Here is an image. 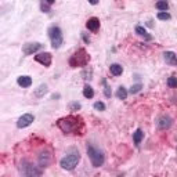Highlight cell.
Here are the masks:
<instances>
[{
    "mask_svg": "<svg viewBox=\"0 0 177 177\" xmlns=\"http://www.w3.org/2000/svg\"><path fill=\"white\" fill-rule=\"evenodd\" d=\"M42 10H43V13H49V11H50V6H49V3H47V4L42 3Z\"/></svg>",
    "mask_w": 177,
    "mask_h": 177,
    "instance_id": "83f0119b",
    "label": "cell"
},
{
    "mask_svg": "<svg viewBox=\"0 0 177 177\" xmlns=\"http://www.w3.org/2000/svg\"><path fill=\"white\" fill-rule=\"evenodd\" d=\"M46 2H47V3H49V4H53V3H54V2H55V0H46Z\"/></svg>",
    "mask_w": 177,
    "mask_h": 177,
    "instance_id": "4dcf8cb0",
    "label": "cell"
},
{
    "mask_svg": "<svg viewBox=\"0 0 177 177\" xmlns=\"http://www.w3.org/2000/svg\"><path fill=\"white\" fill-rule=\"evenodd\" d=\"M17 83L20 84L21 87H29L32 84V78H31V76H26V75L20 76V78L17 79Z\"/></svg>",
    "mask_w": 177,
    "mask_h": 177,
    "instance_id": "5bb4252c",
    "label": "cell"
},
{
    "mask_svg": "<svg viewBox=\"0 0 177 177\" xmlns=\"http://www.w3.org/2000/svg\"><path fill=\"white\" fill-rule=\"evenodd\" d=\"M46 93H47V86H46V84H40V86H39L38 89L35 90V96L39 97V98H40V97H43Z\"/></svg>",
    "mask_w": 177,
    "mask_h": 177,
    "instance_id": "d6986e66",
    "label": "cell"
},
{
    "mask_svg": "<svg viewBox=\"0 0 177 177\" xmlns=\"http://www.w3.org/2000/svg\"><path fill=\"white\" fill-rule=\"evenodd\" d=\"M136 33L140 36H144L145 40H151V35H148L147 33V31H145L142 26H136Z\"/></svg>",
    "mask_w": 177,
    "mask_h": 177,
    "instance_id": "e0dca14e",
    "label": "cell"
},
{
    "mask_svg": "<svg viewBox=\"0 0 177 177\" xmlns=\"http://www.w3.org/2000/svg\"><path fill=\"white\" fill-rule=\"evenodd\" d=\"M157 9L162 10V11H166V10L169 9V3L166 2V0H159V2L157 3Z\"/></svg>",
    "mask_w": 177,
    "mask_h": 177,
    "instance_id": "44dd1931",
    "label": "cell"
},
{
    "mask_svg": "<svg viewBox=\"0 0 177 177\" xmlns=\"http://www.w3.org/2000/svg\"><path fill=\"white\" fill-rule=\"evenodd\" d=\"M83 39H84V42H86V43H89V42H90V39L87 38V36L84 35V33H83Z\"/></svg>",
    "mask_w": 177,
    "mask_h": 177,
    "instance_id": "f546056e",
    "label": "cell"
},
{
    "mask_svg": "<svg viewBox=\"0 0 177 177\" xmlns=\"http://www.w3.org/2000/svg\"><path fill=\"white\" fill-rule=\"evenodd\" d=\"M86 28L89 29V31H91V32H97L100 28V20L96 17L90 18V20L86 22Z\"/></svg>",
    "mask_w": 177,
    "mask_h": 177,
    "instance_id": "8fae6325",
    "label": "cell"
},
{
    "mask_svg": "<svg viewBox=\"0 0 177 177\" xmlns=\"http://www.w3.org/2000/svg\"><path fill=\"white\" fill-rule=\"evenodd\" d=\"M116 97L119 100H126V97H127V90H126L123 86H120L119 89H118V91H116Z\"/></svg>",
    "mask_w": 177,
    "mask_h": 177,
    "instance_id": "ffe728a7",
    "label": "cell"
},
{
    "mask_svg": "<svg viewBox=\"0 0 177 177\" xmlns=\"http://www.w3.org/2000/svg\"><path fill=\"white\" fill-rule=\"evenodd\" d=\"M40 49H42L40 43H26V44H24L22 51H24V54H25V55H31V54L36 53L38 50H40Z\"/></svg>",
    "mask_w": 177,
    "mask_h": 177,
    "instance_id": "9c48e42d",
    "label": "cell"
},
{
    "mask_svg": "<svg viewBox=\"0 0 177 177\" xmlns=\"http://www.w3.org/2000/svg\"><path fill=\"white\" fill-rule=\"evenodd\" d=\"M171 123H173V120H171V118L168 115H162L159 119H158V126H159V129H163V130L170 127Z\"/></svg>",
    "mask_w": 177,
    "mask_h": 177,
    "instance_id": "30bf717a",
    "label": "cell"
},
{
    "mask_svg": "<svg viewBox=\"0 0 177 177\" xmlns=\"http://www.w3.org/2000/svg\"><path fill=\"white\" fill-rule=\"evenodd\" d=\"M79 160H80V154H79L78 151H73V152H71V154H68L67 157L62 158L60 165H61V168L65 169V170H72V169H75L76 166H78Z\"/></svg>",
    "mask_w": 177,
    "mask_h": 177,
    "instance_id": "3957f363",
    "label": "cell"
},
{
    "mask_svg": "<svg viewBox=\"0 0 177 177\" xmlns=\"http://www.w3.org/2000/svg\"><path fill=\"white\" fill-rule=\"evenodd\" d=\"M104 84H105V82H104ZM104 93H105V97H108V98L111 97V87H109V86H107V84H105Z\"/></svg>",
    "mask_w": 177,
    "mask_h": 177,
    "instance_id": "4316f807",
    "label": "cell"
},
{
    "mask_svg": "<svg viewBox=\"0 0 177 177\" xmlns=\"http://www.w3.org/2000/svg\"><path fill=\"white\" fill-rule=\"evenodd\" d=\"M35 120V116L32 115V113H25V115H22L18 119V122H17V126L20 129H24V127H28V126H31L32 125V122Z\"/></svg>",
    "mask_w": 177,
    "mask_h": 177,
    "instance_id": "52a82bcc",
    "label": "cell"
},
{
    "mask_svg": "<svg viewBox=\"0 0 177 177\" xmlns=\"http://www.w3.org/2000/svg\"><path fill=\"white\" fill-rule=\"evenodd\" d=\"M90 61V57L87 55V53L84 51L83 49L78 50L75 54L71 57L69 60V65L72 68H76V67H86L87 62Z\"/></svg>",
    "mask_w": 177,
    "mask_h": 177,
    "instance_id": "277c9868",
    "label": "cell"
},
{
    "mask_svg": "<svg viewBox=\"0 0 177 177\" xmlns=\"http://www.w3.org/2000/svg\"><path fill=\"white\" fill-rule=\"evenodd\" d=\"M87 155L90 158L91 160V165L94 168H100V166L104 165V160H105V157H104V152L100 151L98 148L93 147V145H87Z\"/></svg>",
    "mask_w": 177,
    "mask_h": 177,
    "instance_id": "7a4b0ae2",
    "label": "cell"
},
{
    "mask_svg": "<svg viewBox=\"0 0 177 177\" xmlns=\"http://www.w3.org/2000/svg\"><path fill=\"white\" fill-rule=\"evenodd\" d=\"M142 137H144V131H142L141 129H137V130L133 133V141H134V144L138 145L140 142H141Z\"/></svg>",
    "mask_w": 177,
    "mask_h": 177,
    "instance_id": "2e32d148",
    "label": "cell"
},
{
    "mask_svg": "<svg viewBox=\"0 0 177 177\" xmlns=\"http://www.w3.org/2000/svg\"><path fill=\"white\" fill-rule=\"evenodd\" d=\"M50 160H51V155H50V152H42V154L39 155V165H40L42 168L49 166Z\"/></svg>",
    "mask_w": 177,
    "mask_h": 177,
    "instance_id": "7c38bea8",
    "label": "cell"
},
{
    "mask_svg": "<svg viewBox=\"0 0 177 177\" xmlns=\"http://www.w3.org/2000/svg\"><path fill=\"white\" fill-rule=\"evenodd\" d=\"M49 36L51 39V44L54 49H58L62 44V32L58 26H51L49 29Z\"/></svg>",
    "mask_w": 177,
    "mask_h": 177,
    "instance_id": "5b68a950",
    "label": "cell"
},
{
    "mask_svg": "<svg viewBox=\"0 0 177 177\" xmlns=\"http://www.w3.org/2000/svg\"><path fill=\"white\" fill-rule=\"evenodd\" d=\"M21 173L24 174V176H40L43 171H42V169H39L38 166H33L31 165V163L28 162H22V166H21Z\"/></svg>",
    "mask_w": 177,
    "mask_h": 177,
    "instance_id": "8992f818",
    "label": "cell"
},
{
    "mask_svg": "<svg viewBox=\"0 0 177 177\" xmlns=\"http://www.w3.org/2000/svg\"><path fill=\"white\" fill-rule=\"evenodd\" d=\"M94 109L96 111H105V104L101 101H97L94 102Z\"/></svg>",
    "mask_w": 177,
    "mask_h": 177,
    "instance_id": "cb8c5ba5",
    "label": "cell"
},
{
    "mask_svg": "<svg viewBox=\"0 0 177 177\" xmlns=\"http://www.w3.org/2000/svg\"><path fill=\"white\" fill-rule=\"evenodd\" d=\"M35 60L39 64L44 65V67H50L51 65V54L50 53H40V54L35 55Z\"/></svg>",
    "mask_w": 177,
    "mask_h": 177,
    "instance_id": "ba28073f",
    "label": "cell"
},
{
    "mask_svg": "<svg viewBox=\"0 0 177 177\" xmlns=\"http://www.w3.org/2000/svg\"><path fill=\"white\" fill-rule=\"evenodd\" d=\"M142 89V84L141 83H137V84H133V86L130 87V93L131 94H136V93H138L140 90Z\"/></svg>",
    "mask_w": 177,
    "mask_h": 177,
    "instance_id": "7402d4cb",
    "label": "cell"
},
{
    "mask_svg": "<svg viewBox=\"0 0 177 177\" xmlns=\"http://www.w3.org/2000/svg\"><path fill=\"white\" fill-rule=\"evenodd\" d=\"M158 18L162 21L170 20V14H169V13H165V11H160V13H158Z\"/></svg>",
    "mask_w": 177,
    "mask_h": 177,
    "instance_id": "603a6c76",
    "label": "cell"
},
{
    "mask_svg": "<svg viewBox=\"0 0 177 177\" xmlns=\"http://www.w3.org/2000/svg\"><path fill=\"white\" fill-rule=\"evenodd\" d=\"M80 107H82V105L79 104V102H71V104H69V109L73 111V112H75V111H79V109H80Z\"/></svg>",
    "mask_w": 177,
    "mask_h": 177,
    "instance_id": "484cf974",
    "label": "cell"
},
{
    "mask_svg": "<svg viewBox=\"0 0 177 177\" xmlns=\"http://www.w3.org/2000/svg\"><path fill=\"white\" fill-rule=\"evenodd\" d=\"M89 3H90V4H94V6H96V4L98 3V0H89Z\"/></svg>",
    "mask_w": 177,
    "mask_h": 177,
    "instance_id": "f1b7e54d",
    "label": "cell"
},
{
    "mask_svg": "<svg viewBox=\"0 0 177 177\" xmlns=\"http://www.w3.org/2000/svg\"><path fill=\"white\" fill-rule=\"evenodd\" d=\"M168 86L169 87H177V78L171 76V78L168 79Z\"/></svg>",
    "mask_w": 177,
    "mask_h": 177,
    "instance_id": "d4e9b609",
    "label": "cell"
},
{
    "mask_svg": "<svg viewBox=\"0 0 177 177\" xmlns=\"http://www.w3.org/2000/svg\"><path fill=\"white\" fill-rule=\"evenodd\" d=\"M57 125L64 133H75V131L79 130V126L82 125V122L76 116H68V118L60 119L57 122Z\"/></svg>",
    "mask_w": 177,
    "mask_h": 177,
    "instance_id": "6da1fadb",
    "label": "cell"
},
{
    "mask_svg": "<svg viewBox=\"0 0 177 177\" xmlns=\"http://www.w3.org/2000/svg\"><path fill=\"white\" fill-rule=\"evenodd\" d=\"M109 71L113 76H119V75H122L123 68H122V65H119V64H111Z\"/></svg>",
    "mask_w": 177,
    "mask_h": 177,
    "instance_id": "9a60e30c",
    "label": "cell"
},
{
    "mask_svg": "<svg viewBox=\"0 0 177 177\" xmlns=\"http://www.w3.org/2000/svg\"><path fill=\"white\" fill-rule=\"evenodd\" d=\"M163 57H165V61L168 62V64L177 65V55L174 54L173 51H166L165 54H163Z\"/></svg>",
    "mask_w": 177,
    "mask_h": 177,
    "instance_id": "4fadbf2b",
    "label": "cell"
},
{
    "mask_svg": "<svg viewBox=\"0 0 177 177\" xmlns=\"http://www.w3.org/2000/svg\"><path fill=\"white\" fill-rule=\"evenodd\" d=\"M83 96L86 97V98H93L94 97V90H93V87L89 86V84H86L83 89Z\"/></svg>",
    "mask_w": 177,
    "mask_h": 177,
    "instance_id": "ac0fdd59",
    "label": "cell"
}]
</instances>
